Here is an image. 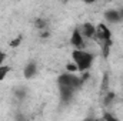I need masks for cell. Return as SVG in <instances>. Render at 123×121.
<instances>
[{
  "instance_id": "1",
  "label": "cell",
  "mask_w": 123,
  "mask_h": 121,
  "mask_svg": "<svg viewBox=\"0 0 123 121\" xmlns=\"http://www.w3.org/2000/svg\"><path fill=\"white\" fill-rule=\"evenodd\" d=\"M80 84V78H77L73 74H63L59 78V87H60L62 98L64 101H69L73 95V91Z\"/></svg>"
},
{
  "instance_id": "2",
  "label": "cell",
  "mask_w": 123,
  "mask_h": 121,
  "mask_svg": "<svg viewBox=\"0 0 123 121\" xmlns=\"http://www.w3.org/2000/svg\"><path fill=\"white\" fill-rule=\"evenodd\" d=\"M73 60L76 61V67L77 70H87L90 67L93 61V56L87 51H82V50H76L73 51Z\"/></svg>"
},
{
  "instance_id": "3",
  "label": "cell",
  "mask_w": 123,
  "mask_h": 121,
  "mask_svg": "<svg viewBox=\"0 0 123 121\" xmlns=\"http://www.w3.org/2000/svg\"><path fill=\"white\" fill-rule=\"evenodd\" d=\"M94 37H96V40L100 41V43L109 41V40H110V30H109L105 24H99V26L94 29Z\"/></svg>"
},
{
  "instance_id": "4",
  "label": "cell",
  "mask_w": 123,
  "mask_h": 121,
  "mask_svg": "<svg viewBox=\"0 0 123 121\" xmlns=\"http://www.w3.org/2000/svg\"><path fill=\"white\" fill-rule=\"evenodd\" d=\"M72 44L76 46V47H83V38H82V34L79 33V30L73 31V36H72Z\"/></svg>"
},
{
  "instance_id": "5",
  "label": "cell",
  "mask_w": 123,
  "mask_h": 121,
  "mask_svg": "<svg viewBox=\"0 0 123 121\" xmlns=\"http://www.w3.org/2000/svg\"><path fill=\"white\" fill-rule=\"evenodd\" d=\"M82 31H83V34H85L86 37H92V36H94V27H93L92 24H89V23H85V24H83Z\"/></svg>"
},
{
  "instance_id": "6",
  "label": "cell",
  "mask_w": 123,
  "mask_h": 121,
  "mask_svg": "<svg viewBox=\"0 0 123 121\" xmlns=\"http://www.w3.org/2000/svg\"><path fill=\"white\" fill-rule=\"evenodd\" d=\"M36 73V66H34V63H30V64H27L26 66V68H25V77H31L33 74Z\"/></svg>"
},
{
  "instance_id": "7",
  "label": "cell",
  "mask_w": 123,
  "mask_h": 121,
  "mask_svg": "<svg viewBox=\"0 0 123 121\" xmlns=\"http://www.w3.org/2000/svg\"><path fill=\"white\" fill-rule=\"evenodd\" d=\"M106 19L109 22H119L120 20V16H119V11H107L106 13Z\"/></svg>"
},
{
  "instance_id": "8",
  "label": "cell",
  "mask_w": 123,
  "mask_h": 121,
  "mask_svg": "<svg viewBox=\"0 0 123 121\" xmlns=\"http://www.w3.org/2000/svg\"><path fill=\"white\" fill-rule=\"evenodd\" d=\"M9 70H10V68L6 67V66H4V67H0V80H3V78L6 77V74L9 73Z\"/></svg>"
},
{
  "instance_id": "9",
  "label": "cell",
  "mask_w": 123,
  "mask_h": 121,
  "mask_svg": "<svg viewBox=\"0 0 123 121\" xmlns=\"http://www.w3.org/2000/svg\"><path fill=\"white\" fill-rule=\"evenodd\" d=\"M103 121H117L116 118H113L110 114H105V117H103Z\"/></svg>"
},
{
  "instance_id": "10",
  "label": "cell",
  "mask_w": 123,
  "mask_h": 121,
  "mask_svg": "<svg viewBox=\"0 0 123 121\" xmlns=\"http://www.w3.org/2000/svg\"><path fill=\"white\" fill-rule=\"evenodd\" d=\"M67 70H70V71H74V70H77V67H76V66H72V64H69V66H67Z\"/></svg>"
},
{
  "instance_id": "11",
  "label": "cell",
  "mask_w": 123,
  "mask_h": 121,
  "mask_svg": "<svg viewBox=\"0 0 123 121\" xmlns=\"http://www.w3.org/2000/svg\"><path fill=\"white\" fill-rule=\"evenodd\" d=\"M4 60V54L3 53H0V64H1V61Z\"/></svg>"
},
{
  "instance_id": "12",
  "label": "cell",
  "mask_w": 123,
  "mask_h": 121,
  "mask_svg": "<svg viewBox=\"0 0 123 121\" xmlns=\"http://www.w3.org/2000/svg\"><path fill=\"white\" fill-rule=\"evenodd\" d=\"M119 16H120V19L123 17V10H122V11H119Z\"/></svg>"
}]
</instances>
